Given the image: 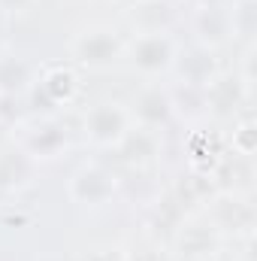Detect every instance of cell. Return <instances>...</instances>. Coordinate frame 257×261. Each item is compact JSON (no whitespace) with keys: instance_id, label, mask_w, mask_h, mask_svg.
I'll list each match as a JSON object with an SVG mask.
<instances>
[{"instance_id":"cell-1","label":"cell","mask_w":257,"mask_h":261,"mask_svg":"<svg viewBox=\"0 0 257 261\" xmlns=\"http://www.w3.org/2000/svg\"><path fill=\"white\" fill-rule=\"evenodd\" d=\"M124 46H127V40L115 28L91 24V28H82L70 40V55L82 70L106 73V70H112L124 61Z\"/></svg>"},{"instance_id":"cell-2","label":"cell","mask_w":257,"mask_h":261,"mask_svg":"<svg viewBox=\"0 0 257 261\" xmlns=\"http://www.w3.org/2000/svg\"><path fill=\"white\" fill-rule=\"evenodd\" d=\"M206 222L227 240V237H251L257 225L254 203L245 192H215L206 200Z\"/></svg>"},{"instance_id":"cell-3","label":"cell","mask_w":257,"mask_h":261,"mask_svg":"<svg viewBox=\"0 0 257 261\" xmlns=\"http://www.w3.org/2000/svg\"><path fill=\"white\" fill-rule=\"evenodd\" d=\"M179 55V43L170 31H154V34H133L124 46L127 64L142 76H160L173 70Z\"/></svg>"},{"instance_id":"cell-4","label":"cell","mask_w":257,"mask_h":261,"mask_svg":"<svg viewBox=\"0 0 257 261\" xmlns=\"http://www.w3.org/2000/svg\"><path fill=\"white\" fill-rule=\"evenodd\" d=\"M203 97H206V116H212L218 122H233V119L245 116L242 110L251 97V88L239 79L236 70H218L203 85Z\"/></svg>"},{"instance_id":"cell-5","label":"cell","mask_w":257,"mask_h":261,"mask_svg":"<svg viewBox=\"0 0 257 261\" xmlns=\"http://www.w3.org/2000/svg\"><path fill=\"white\" fill-rule=\"evenodd\" d=\"M82 128H85V137L94 146L115 149L121 143V137L133 128V116L121 100H97L85 110Z\"/></svg>"},{"instance_id":"cell-6","label":"cell","mask_w":257,"mask_h":261,"mask_svg":"<svg viewBox=\"0 0 257 261\" xmlns=\"http://www.w3.org/2000/svg\"><path fill=\"white\" fill-rule=\"evenodd\" d=\"M67 195L79 206H106L118 195V176L103 164H82L70 176Z\"/></svg>"},{"instance_id":"cell-7","label":"cell","mask_w":257,"mask_h":261,"mask_svg":"<svg viewBox=\"0 0 257 261\" xmlns=\"http://www.w3.org/2000/svg\"><path fill=\"white\" fill-rule=\"evenodd\" d=\"M224 237L203 219V222H197V219H185L176 231H173V237H170V246H173V252H176V258H215L221 249H224Z\"/></svg>"},{"instance_id":"cell-8","label":"cell","mask_w":257,"mask_h":261,"mask_svg":"<svg viewBox=\"0 0 257 261\" xmlns=\"http://www.w3.org/2000/svg\"><path fill=\"white\" fill-rule=\"evenodd\" d=\"M70 143V130L64 122H58L55 116H43L40 122H34L24 140H21V149L40 164V161H55Z\"/></svg>"},{"instance_id":"cell-9","label":"cell","mask_w":257,"mask_h":261,"mask_svg":"<svg viewBox=\"0 0 257 261\" xmlns=\"http://www.w3.org/2000/svg\"><path fill=\"white\" fill-rule=\"evenodd\" d=\"M127 110H130V116H133V125L148 128V130L167 128V125L176 119L173 94H170V88H164V85H145V88L133 97V103H130Z\"/></svg>"},{"instance_id":"cell-10","label":"cell","mask_w":257,"mask_h":261,"mask_svg":"<svg viewBox=\"0 0 257 261\" xmlns=\"http://www.w3.org/2000/svg\"><path fill=\"white\" fill-rule=\"evenodd\" d=\"M191 31L197 46H206V49H221L224 43L233 40L230 15L221 3H197L191 15Z\"/></svg>"},{"instance_id":"cell-11","label":"cell","mask_w":257,"mask_h":261,"mask_svg":"<svg viewBox=\"0 0 257 261\" xmlns=\"http://www.w3.org/2000/svg\"><path fill=\"white\" fill-rule=\"evenodd\" d=\"M37 176V161L21 149V146H3L0 149V192H24L34 186Z\"/></svg>"},{"instance_id":"cell-12","label":"cell","mask_w":257,"mask_h":261,"mask_svg":"<svg viewBox=\"0 0 257 261\" xmlns=\"http://www.w3.org/2000/svg\"><path fill=\"white\" fill-rule=\"evenodd\" d=\"M176 18H179V9L173 0H133L127 6V21L136 34L170 31Z\"/></svg>"},{"instance_id":"cell-13","label":"cell","mask_w":257,"mask_h":261,"mask_svg":"<svg viewBox=\"0 0 257 261\" xmlns=\"http://www.w3.org/2000/svg\"><path fill=\"white\" fill-rule=\"evenodd\" d=\"M173 70L179 73V82H185V85H197V88H203L218 70V55H215V49H206V46H197L194 43L191 49H179V55H176V64Z\"/></svg>"},{"instance_id":"cell-14","label":"cell","mask_w":257,"mask_h":261,"mask_svg":"<svg viewBox=\"0 0 257 261\" xmlns=\"http://www.w3.org/2000/svg\"><path fill=\"white\" fill-rule=\"evenodd\" d=\"M115 155H118V161L127 164V167H145V164H151V161L160 155V137H157V130L133 125V128L121 137V143L115 146Z\"/></svg>"},{"instance_id":"cell-15","label":"cell","mask_w":257,"mask_h":261,"mask_svg":"<svg viewBox=\"0 0 257 261\" xmlns=\"http://www.w3.org/2000/svg\"><path fill=\"white\" fill-rule=\"evenodd\" d=\"M185 152H188V170L191 173H203V176H212L221 155L227 152L221 137L212 134V130H191L188 134V143H185Z\"/></svg>"},{"instance_id":"cell-16","label":"cell","mask_w":257,"mask_h":261,"mask_svg":"<svg viewBox=\"0 0 257 261\" xmlns=\"http://www.w3.org/2000/svg\"><path fill=\"white\" fill-rule=\"evenodd\" d=\"M37 85H40V91H43L55 107L73 103V100L79 97V88H82L79 73H76L70 64H61V61L43 67V76H40Z\"/></svg>"},{"instance_id":"cell-17","label":"cell","mask_w":257,"mask_h":261,"mask_svg":"<svg viewBox=\"0 0 257 261\" xmlns=\"http://www.w3.org/2000/svg\"><path fill=\"white\" fill-rule=\"evenodd\" d=\"M34 85V67L21 55H0V97H21Z\"/></svg>"},{"instance_id":"cell-18","label":"cell","mask_w":257,"mask_h":261,"mask_svg":"<svg viewBox=\"0 0 257 261\" xmlns=\"http://www.w3.org/2000/svg\"><path fill=\"white\" fill-rule=\"evenodd\" d=\"M227 15H230L233 40H239L242 46H251L257 34V0H233Z\"/></svg>"},{"instance_id":"cell-19","label":"cell","mask_w":257,"mask_h":261,"mask_svg":"<svg viewBox=\"0 0 257 261\" xmlns=\"http://www.w3.org/2000/svg\"><path fill=\"white\" fill-rule=\"evenodd\" d=\"M227 152L236 158H254L257 152V122L245 113L239 119H233V130L227 137Z\"/></svg>"},{"instance_id":"cell-20","label":"cell","mask_w":257,"mask_h":261,"mask_svg":"<svg viewBox=\"0 0 257 261\" xmlns=\"http://www.w3.org/2000/svg\"><path fill=\"white\" fill-rule=\"evenodd\" d=\"M170 94H173V110H176V116H182V119H203V116H206L203 88L179 82L176 88H170Z\"/></svg>"},{"instance_id":"cell-21","label":"cell","mask_w":257,"mask_h":261,"mask_svg":"<svg viewBox=\"0 0 257 261\" xmlns=\"http://www.w3.org/2000/svg\"><path fill=\"white\" fill-rule=\"evenodd\" d=\"M40 0H0V12L3 15H24L37 6Z\"/></svg>"},{"instance_id":"cell-22","label":"cell","mask_w":257,"mask_h":261,"mask_svg":"<svg viewBox=\"0 0 257 261\" xmlns=\"http://www.w3.org/2000/svg\"><path fill=\"white\" fill-rule=\"evenodd\" d=\"M82 261H127V252H121V249H94Z\"/></svg>"},{"instance_id":"cell-23","label":"cell","mask_w":257,"mask_h":261,"mask_svg":"<svg viewBox=\"0 0 257 261\" xmlns=\"http://www.w3.org/2000/svg\"><path fill=\"white\" fill-rule=\"evenodd\" d=\"M0 222H3L6 228H24V225L30 222V216H24V213H12V210H6Z\"/></svg>"},{"instance_id":"cell-24","label":"cell","mask_w":257,"mask_h":261,"mask_svg":"<svg viewBox=\"0 0 257 261\" xmlns=\"http://www.w3.org/2000/svg\"><path fill=\"white\" fill-rule=\"evenodd\" d=\"M0 55H6V40H3V34H0Z\"/></svg>"},{"instance_id":"cell-25","label":"cell","mask_w":257,"mask_h":261,"mask_svg":"<svg viewBox=\"0 0 257 261\" xmlns=\"http://www.w3.org/2000/svg\"><path fill=\"white\" fill-rule=\"evenodd\" d=\"M176 261H215V258H176Z\"/></svg>"},{"instance_id":"cell-26","label":"cell","mask_w":257,"mask_h":261,"mask_svg":"<svg viewBox=\"0 0 257 261\" xmlns=\"http://www.w3.org/2000/svg\"><path fill=\"white\" fill-rule=\"evenodd\" d=\"M191 3H218V0H191Z\"/></svg>"},{"instance_id":"cell-27","label":"cell","mask_w":257,"mask_h":261,"mask_svg":"<svg viewBox=\"0 0 257 261\" xmlns=\"http://www.w3.org/2000/svg\"><path fill=\"white\" fill-rule=\"evenodd\" d=\"M3 130H6V125H3V122H0V137H3Z\"/></svg>"}]
</instances>
